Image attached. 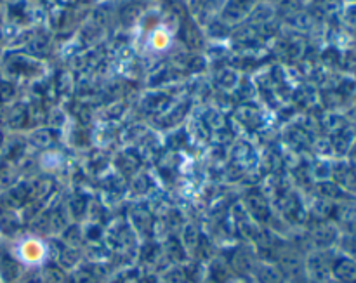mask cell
I'll use <instances>...</instances> for the list:
<instances>
[{
    "instance_id": "cell-1",
    "label": "cell",
    "mask_w": 356,
    "mask_h": 283,
    "mask_svg": "<svg viewBox=\"0 0 356 283\" xmlns=\"http://www.w3.org/2000/svg\"><path fill=\"white\" fill-rule=\"evenodd\" d=\"M252 9V0H229L222 9V19L226 23H238Z\"/></svg>"
},
{
    "instance_id": "cell-2",
    "label": "cell",
    "mask_w": 356,
    "mask_h": 283,
    "mask_svg": "<svg viewBox=\"0 0 356 283\" xmlns=\"http://www.w3.org/2000/svg\"><path fill=\"white\" fill-rule=\"evenodd\" d=\"M278 268L282 270V273H287L294 278V277H299V275H301L302 263H301V259H299L298 254L287 250V252H284V254H278Z\"/></svg>"
},
{
    "instance_id": "cell-3",
    "label": "cell",
    "mask_w": 356,
    "mask_h": 283,
    "mask_svg": "<svg viewBox=\"0 0 356 283\" xmlns=\"http://www.w3.org/2000/svg\"><path fill=\"white\" fill-rule=\"evenodd\" d=\"M256 277L259 283H284V273L275 264H259L256 268Z\"/></svg>"
},
{
    "instance_id": "cell-4",
    "label": "cell",
    "mask_w": 356,
    "mask_h": 283,
    "mask_svg": "<svg viewBox=\"0 0 356 283\" xmlns=\"http://www.w3.org/2000/svg\"><path fill=\"white\" fill-rule=\"evenodd\" d=\"M334 273L344 283H356V264L351 261H339L334 268Z\"/></svg>"
},
{
    "instance_id": "cell-5",
    "label": "cell",
    "mask_w": 356,
    "mask_h": 283,
    "mask_svg": "<svg viewBox=\"0 0 356 283\" xmlns=\"http://www.w3.org/2000/svg\"><path fill=\"white\" fill-rule=\"evenodd\" d=\"M247 202H249L247 205H249L250 212H252L254 216H257L259 219L268 218V205L264 204V200L259 197V195H250Z\"/></svg>"
},
{
    "instance_id": "cell-6",
    "label": "cell",
    "mask_w": 356,
    "mask_h": 283,
    "mask_svg": "<svg viewBox=\"0 0 356 283\" xmlns=\"http://www.w3.org/2000/svg\"><path fill=\"white\" fill-rule=\"evenodd\" d=\"M23 118H24V110L23 108H13V110L9 111V117H7V120H9V125L10 127H21V124H23Z\"/></svg>"
},
{
    "instance_id": "cell-7",
    "label": "cell",
    "mask_w": 356,
    "mask_h": 283,
    "mask_svg": "<svg viewBox=\"0 0 356 283\" xmlns=\"http://www.w3.org/2000/svg\"><path fill=\"white\" fill-rule=\"evenodd\" d=\"M309 268H312L313 275L318 278L323 277V275H325V270H327V268L323 266V261L320 259V257H313V259L309 261Z\"/></svg>"
},
{
    "instance_id": "cell-8",
    "label": "cell",
    "mask_w": 356,
    "mask_h": 283,
    "mask_svg": "<svg viewBox=\"0 0 356 283\" xmlns=\"http://www.w3.org/2000/svg\"><path fill=\"white\" fill-rule=\"evenodd\" d=\"M76 283H94V278L87 273H80L76 278Z\"/></svg>"
},
{
    "instance_id": "cell-9",
    "label": "cell",
    "mask_w": 356,
    "mask_h": 283,
    "mask_svg": "<svg viewBox=\"0 0 356 283\" xmlns=\"http://www.w3.org/2000/svg\"><path fill=\"white\" fill-rule=\"evenodd\" d=\"M291 283H313L312 280H308V278H305V277H301V275H299V277H294L292 278V282Z\"/></svg>"
}]
</instances>
